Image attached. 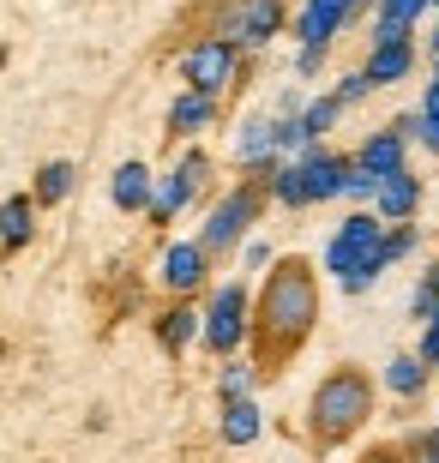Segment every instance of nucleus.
<instances>
[{"label":"nucleus","instance_id":"nucleus-34","mask_svg":"<svg viewBox=\"0 0 439 463\" xmlns=\"http://www.w3.org/2000/svg\"><path fill=\"white\" fill-rule=\"evenodd\" d=\"M434 13H439V6H434ZM434 49H439V31H434Z\"/></svg>","mask_w":439,"mask_h":463},{"label":"nucleus","instance_id":"nucleus-4","mask_svg":"<svg viewBox=\"0 0 439 463\" xmlns=\"http://www.w3.org/2000/svg\"><path fill=\"white\" fill-rule=\"evenodd\" d=\"M181 72H186V90L217 97V90L235 79V43H229V36H205V43H193V49L181 54Z\"/></svg>","mask_w":439,"mask_h":463},{"label":"nucleus","instance_id":"nucleus-36","mask_svg":"<svg viewBox=\"0 0 439 463\" xmlns=\"http://www.w3.org/2000/svg\"><path fill=\"white\" fill-rule=\"evenodd\" d=\"M434 277H439V271H434Z\"/></svg>","mask_w":439,"mask_h":463},{"label":"nucleus","instance_id":"nucleus-19","mask_svg":"<svg viewBox=\"0 0 439 463\" xmlns=\"http://www.w3.org/2000/svg\"><path fill=\"white\" fill-rule=\"evenodd\" d=\"M223 439H229V446H253V439H259V410H253V397L223 403Z\"/></svg>","mask_w":439,"mask_h":463},{"label":"nucleus","instance_id":"nucleus-30","mask_svg":"<svg viewBox=\"0 0 439 463\" xmlns=\"http://www.w3.org/2000/svg\"><path fill=\"white\" fill-rule=\"evenodd\" d=\"M247 265H253V271H259V265H271V247H265V241H247Z\"/></svg>","mask_w":439,"mask_h":463},{"label":"nucleus","instance_id":"nucleus-25","mask_svg":"<svg viewBox=\"0 0 439 463\" xmlns=\"http://www.w3.org/2000/svg\"><path fill=\"white\" fill-rule=\"evenodd\" d=\"M72 175H79L72 163H49V169L36 175V199H43V205H61V199L72 193Z\"/></svg>","mask_w":439,"mask_h":463},{"label":"nucleus","instance_id":"nucleus-1","mask_svg":"<svg viewBox=\"0 0 439 463\" xmlns=\"http://www.w3.org/2000/svg\"><path fill=\"white\" fill-rule=\"evenodd\" d=\"M386 235H391V223L379 217V211H355V217H343L338 235L325 241V271L338 277L349 295H361L373 277L386 271Z\"/></svg>","mask_w":439,"mask_h":463},{"label":"nucleus","instance_id":"nucleus-32","mask_svg":"<svg viewBox=\"0 0 439 463\" xmlns=\"http://www.w3.org/2000/svg\"><path fill=\"white\" fill-rule=\"evenodd\" d=\"M422 463H439V421H434V433H427V451H422Z\"/></svg>","mask_w":439,"mask_h":463},{"label":"nucleus","instance_id":"nucleus-3","mask_svg":"<svg viewBox=\"0 0 439 463\" xmlns=\"http://www.w3.org/2000/svg\"><path fill=\"white\" fill-rule=\"evenodd\" d=\"M367 415H373V385L361 373H349V367H343V373H331L320 392H313V433H320L325 446L349 439Z\"/></svg>","mask_w":439,"mask_h":463},{"label":"nucleus","instance_id":"nucleus-12","mask_svg":"<svg viewBox=\"0 0 439 463\" xmlns=\"http://www.w3.org/2000/svg\"><path fill=\"white\" fill-rule=\"evenodd\" d=\"M355 169H367L373 181H386V175H404V133L397 127H379V133H367V145L355 151Z\"/></svg>","mask_w":439,"mask_h":463},{"label":"nucleus","instance_id":"nucleus-18","mask_svg":"<svg viewBox=\"0 0 439 463\" xmlns=\"http://www.w3.org/2000/svg\"><path fill=\"white\" fill-rule=\"evenodd\" d=\"M409 72H415V49H409V43H379V49L367 54L373 85H397V79H409Z\"/></svg>","mask_w":439,"mask_h":463},{"label":"nucleus","instance_id":"nucleus-28","mask_svg":"<svg viewBox=\"0 0 439 463\" xmlns=\"http://www.w3.org/2000/svg\"><path fill=\"white\" fill-rule=\"evenodd\" d=\"M367 90H373V79H367V67H361V72H349V79H343V85L331 90V97H338V103L349 109V103H361V97H367Z\"/></svg>","mask_w":439,"mask_h":463},{"label":"nucleus","instance_id":"nucleus-2","mask_svg":"<svg viewBox=\"0 0 439 463\" xmlns=\"http://www.w3.org/2000/svg\"><path fill=\"white\" fill-rule=\"evenodd\" d=\"M259 319H265V337H277V344H295V337L320 319V289H313L307 265L289 259L283 271H271L265 301H259Z\"/></svg>","mask_w":439,"mask_h":463},{"label":"nucleus","instance_id":"nucleus-29","mask_svg":"<svg viewBox=\"0 0 439 463\" xmlns=\"http://www.w3.org/2000/svg\"><path fill=\"white\" fill-rule=\"evenodd\" d=\"M415 355H422L427 367H439V326H434V319H427V331H422V349H415Z\"/></svg>","mask_w":439,"mask_h":463},{"label":"nucleus","instance_id":"nucleus-21","mask_svg":"<svg viewBox=\"0 0 439 463\" xmlns=\"http://www.w3.org/2000/svg\"><path fill=\"white\" fill-rule=\"evenodd\" d=\"M157 337H163V349H186L193 337H205V313H193V307H175V313H163V326H157Z\"/></svg>","mask_w":439,"mask_h":463},{"label":"nucleus","instance_id":"nucleus-9","mask_svg":"<svg viewBox=\"0 0 439 463\" xmlns=\"http://www.w3.org/2000/svg\"><path fill=\"white\" fill-rule=\"evenodd\" d=\"M301 163V181H307V205H325V199H343L349 193V175H355V163L349 156H331V151H313L307 156H295Z\"/></svg>","mask_w":439,"mask_h":463},{"label":"nucleus","instance_id":"nucleus-27","mask_svg":"<svg viewBox=\"0 0 439 463\" xmlns=\"http://www.w3.org/2000/svg\"><path fill=\"white\" fill-rule=\"evenodd\" d=\"M415 241H422V235H415V223H397L386 235V265H391V259H404V253H415Z\"/></svg>","mask_w":439,"mask_h":463},{"label":"nucleus","instance_id":"nucleus-17","mask_svg":"<svg viewBox=\"0 0 439 463\" xmlns=\"http://www.w3.org/2000/svg\"><path fill=\"white\" fill-rule=\"evenodd\" d=\"M211 120H217V97H205V90H181L175 109H169V133L193 138V133H205Z\"/></svg>","mask_w":439,"mask_h":463},{"label":"nucleus","instance_id":"nucleus-35","mask_svg":"<svg viewBox=\"0 0 439 463\" xmlns=\"http://www.w3.org/2000/svg\"><path fill=\"white\" fill-rule=\"evenodd\" d=\"M0 61H6V49H0Z\"/></svg>","mask_w":439,"mask_h":463},{"label":"nucleus","instance_id":"nucleus-15","mask_svg":"<svg viewBox=\"0 0 439 463\" xmlns=\"http://www.w3.org/2000/svg\"><path fill=\"white\" fill-rule=\"evenodd\" d=\"M434 0H379V18H373V49L379 43H409V24L427 13Z\"/></svg>","mask_w":439,"mask_h":463},{"label":"nucleus","instance_id":"nucleus-22","mask_svg":"<svg viewBox=\"0 0 439 463\" xmlns=\"http://www.w3.org/2000/svg\"><path fill=\"white\" fill-rule=\"evenodd\" d=\"M386 385H391L397 397H415V392L427 385V361H422V355H391V361H386Z\"/></svg>","mask_w":439,"mask_h":463},{"label":"nucleus","instance_id":"nucleus-23","mask_svg":"<svg viewBox=\"0 0 439 463\" xmlns=\"http://www.w3.org/2000/svg\"><path fill=\"white\" fill-rule=\"evenodd\" d=\"M0 241L6 247H24L31 241V199H6L0 205Z\"/></svg>","mask_w":439,"mask_h":463},{"label":"nucleus","instance_id":"nucleus-33","mask_svg":"<svg viewBox=\"0 0 439 463\" xmlns=\"http://www.w3.org/2000/svg\"><path fill=\"white\" fill-rule=\"evenodd\" d=\"M361 463H397V451H373V458H361Z\"/></svg>","mask_w":439,"mask_h":463},{"label":"nucleus","instance_id":"nucleus-10","mask_svg":"<svg viewBox=\"0 0 439 463\" xmlns=\"http://www.w3.org/2000/svg\"><path fill=\"white\" fill-rule=\"evenodd\" d=\"M355 13H361V0H307L301 18H295V36H301L307 49H325Z\"/></svg>","mask_w":439,"mask_h":463},{"label":"nucleus","instance_id":"nucleus-26","mask_svg":"<svg viewBox=\"0 0 439 463\" xmlns=\"http://www.w3.org/2000/svg\"><path fill=\"white\" fill-rule=\"evenodd\" d=\"M253 392V367H247V361H229V367H223V403H235V397H247Z\"/></svg>","mask_w":439,"mask_h":463},{"label":"nucleus","instance_id":"nucleus-20","mask_svg":"<svg viewBox=\"0 0 439 463\" xmlns=\"http://www.w3.org/2000/svg\"><path fill=\"white\" fill-rule=\"evenodd\" d=\"M265 181H271V199H277V205H289V211H301V205H307L301 163H271V169H265Z\"/></svg>","mask_w":439,"mask_h":463},{"label":"nucleus","instance_id":"nucleus-24","mask_svg":"<svg viewBox=\"0 0 439 463\" xmlns=\"http://www.w3.org/2000/svg\"><path fill=\"white\" fill-rule=\"evenodd\" d=\"M338 115H343V103H338V97H313V103L301 109V127H307V138L320 145V138L331 133V127H338Z\"/></svg>","mask_w":439,"mask_h":463},{"label":"nucleus","instance_id":"nucleus-11","mask_svg":"<svg viewBox=\"0 0 439 463\" xmlns=\"http://www.w3.org/2000/svg\"><path fill=\"white\" fill-rule=\"evenodd\" d=\"M235 156H241V163H253V169H271V163H283V120H271V115L241 120Z\"/></svg>","mask_w":439,"mask_h":463},{"label":"nucleus","instance_id":"nucleus-5","mask_svg":"<svg viewBox=\"0 0 439 463\" xmlns=\"http://www.w3.org/2000/svg\"><path fill=\"white\" fill-rule=\"evenodd\" d=\"M247 337V289L241 283H223L211 295V313H205V344L217 355H235V344Z\"/></svg>","mask_w":439,"mask_h":463},{"label":"nucleus","instance_id":"nucleus-8","mask_svg":"<svg viewBox=\"0 0 439 463\" xmlns=\"http://www.w3.org/2000/svg\"><path fill=\"white\" fill-rule=\"evenodd\" d=\"M283 31V0H235V13H229V43L235 49H259L271 36Z\"/></svg>","mask_w":439,"mask_h":463},{"label":"nucleus","instance_id":"nucleus-6","mask_svg":"<svg viewBox=\"0 0 439 463\" xmlns=\"http://www.w3.org/2000/svg\"><path fill=\"white\" fill-rule=\"evenodd\" d=\"M253 217H259V193L253 187H235L217 211H211V223H205L199 247H205V253H229V247L247 235V223H253Z\"/></svg>","mask_w":439,"mask_h":463},{"label":"nucleus","instance_id":"nucleus-16","mask_svg":"<svg viewBox=\"0 0 439 463\" xmlns=\"http://www.w3.org/2000/svg\"><path fill=\"white\" fill-rule=\"evenodd\" d=\"M109 193H115L120 211H151V193H157V175L145 169V163H120L115 181H109Z\"/></svg>","mask_w":439,"mask_h":463},{"label":"nucleus","instance_id":"nucleus-7","mask_svg":"<svg viewBox=\"0 0 439 463\" xmlns=\"http://www.w3.org/2000/svg\"><path fill=\"white\" fill-rule=\"evenodd\" d=\"M205 175H211V163L193 151V156H181V163L157 181V193H151V217H157V223H169L181 205H193V193L205 187Z\"/></svg>","mask_w":439,"mask_h":463},{"label":"nucleus","instance_id":"nucleus-14","mask_svg":"<svg viewBox=\"0 0 439 463\" xmlns=\"http://www.w3.org/2000/svg\"><path fill=\"white\" fill-rule=\"evenodd\" d=\"M205 247L199 241H175L169 253H163V283H169V289H199L205 283Z\"/></svg>","mask_w":439,"mask_h":463},{"label":"nucleus","instance_id":"nucleus-31","mask_svg":"<svg viewBox=\"0 0 439 463\" xmlns=\"http://www.w3.org/2000/svg\"><path fill=\"white\" fill-rule=\"evenodd\" d=\"M320 54H325V49H307V43H301V54H295V67H301V72H320Z\"/></svg>","mask_w":439,"mask_h":463},{"label":"nucleus","instance_id":"nucleus-13","mask_svg":"<svg viewBox=\"0 0 439 463\" xmlns=\"http://www.w3.org/2000/svg\"><path fill=\"white\" fill-rule=\"evenodd\" d=\"M415 205H422V181H415V175H386V181H379V193H373V211H379V217H386V223H409V217H415Z\"/></svg>","mask_w":439,"mask_h":463}]
</instances>
